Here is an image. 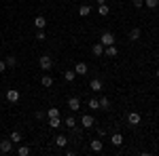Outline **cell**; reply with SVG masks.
Masks as SVG:
<instances>
[{
	"label": "cell",
	"instance_id": "obj_1",
	"mask_svg": "<svg viewBox=\"0 0 159 156\" xmlns=\"http://www.w3.org/2000/svg\"><path fill=\"white\" fill-rule=\"evenodd\" d=\"M38 63H40V70H45V72H49L51 68H53V59H51V55H40Z\"/></svg>",
	"mask_w": 159,
	"mask_h": 156
},
{
	"label": "cell",
	"instance_id": "obj_2",
	"mask_svg": "<svg viewBox=\"0 0 159 156\" xmlns=\"http://www.w3.org/2000/svg\"><path fill=\"white\" fill-rule=\"evenodd\" d=\"M19 99H21V93H19L17 89H9V91H7V101H9V103H17Z\"/></svg>",
	"mask_w": 159,
	"mask_h": 156
},
{
	"label": "cell",
	"instance_id": "obj_3",
	"mask_svg": "<svg viewBox=\"0 0 159 156\" xmlns=\"http://www.w3.org/2000/svg\"><path fill=\"white\" fill-rule=\"evenodd\" d=\"M100 42H102L104 47H110V44H115V36H112V32H102V36H100Z\"/></svg>",
	"mask_w": 159,
	"mask_h": 156
},
{
	"label": "cell",
	"instance_id": "obj_4",
	"mask_svg": "<svg viewBox=\"0 0 159 156\" xmlns=\"http://www.w3.org/2000/svg\"><path fill=\"white\" fill-rule=\"evenodd\" d=\"M13 150V141L11 139H0V154H9Z\"/></svg>",
	"mask_w": 159,
	"mask_h": 156
},
{
	"label": "cell",
	"instance_id": "obj_5",
	"mask_svg": "<svg viewBox=\"0 0 159 156\" xmlns=\"http://www.w3.org/2000/svg\"><path fill=\"white\" fill-rule=\"evenodd\" d=\"M140 120H142V116H140L138 112H129V114H127V122H129L132 127H136V124H140Z\"/></svg>",
	"mask_w": 159,
	"mask_h": 156
},
{
	"label": "cell",
	"instance_id": "obj_6",
	"mask_svg": "<svg viewBox=\"0 0 159 156\" xmlns=\"http://www.w3.org/2000/svg\"><path fill=\"white\" fill-rule=\"evenodd\" d=\"M89 148H91L93 152H102V148H104V144H102V137L91 139V141H89Z\"/></svg>",
	"mask_w": 159,
	"mask_h": 156
},
{
	"label": "cell",
	"instance_id": "obj_7",
	"mask_svg": "<svg viewBox=\"0 0 159 156\" xmlns=\"http://www.w3.org/2000/svg\"><path fill=\"white\" fill-rule=\"evenodd\" d=\"M87 70H89V68H87V63H85V61H79V63L74 65V72H76V76H85Z\"/></svg>",
	"mask_w": 159,
	"mask_h": 156
},
{
	"label": "cell",
	"instance_id": "obj_8",
	"mask_svg": "<svg viewBox=\"0 0 159 156\" xmlns=\"http://www.w3.org/2000/svg\"><path fill=\"white\" fill-rule=\"evenodd\" d=\"M68 108L76 112V110H81V99L79 97H68Z\"/></svg>",
	"mask_w": 159,
	"mask_h": 156
},
{
	"label": "cell",
	"instance_id": "obj_9",
	"mask_svg": "<svg viewBox=\"0 0 159 156\" xmlns=\"http://www.w3.org/2000/svg\"><path fill=\"white\" fill-rule=\"evenodd\" d=\"M93 122H96V120H93V116H91V114H83V118H81V124H83L85 129H91V127H93Z\"/></svg>",
	"mask_w": 159,
	"mask_h": 156
},
{
	"label": "cell",
	"instance_id": "obj_10",
	"mask_svg": "<svg viewBox=\"0 0 159 156\" xmlns=\"http://www.w3.org/2000/svg\"><path fill=\"white\" fill-rule=\"evenodd\" d=\"M34 27H36V30H45V27H47V19H45L43 15L34 17Z\"/></svg>",
	"mask_w": 159,
	"mask_h": 156
},
{
	"label": "cell",
	"instance_id": "obj_11",
	"mask_svg": "<svg viewBox=\"0 0 159 156\" xmlns=\"http://www.w3.org/2000/svg\"><path fill=\"white\" fill-rule=\"evenodd\" d=\"M104 55H106V57H117V55H119V48L115 47V44H110V47H104Z\"/></svg>",
	"mask_w": 159,
	"mask_h": 156
},
{
	"label": "cell",
	"instance_id": "obj_12",
	"mask_svg": "<svg viewBox=\"0 0 159 156\" xmlns=\"http://www.w3.org/2000/svg\"><path fill=\"white\" fill-rule=\"evenodd\" d=\"M91 53H93L96 57H102V55H104V44H102V42H96V44L91 47Z\"/></svg>",
	"mask_w": 159,
	"mask_h": 156
},
{
	"label": "cell",
	"instance_id": "obj_13",
	"mask_svg": "<svg viewBox=\"0 0 159 156\" xmlns=\"http://www.w3.org/2000/svg\"><path fill=\"white\" fill-rule=\"evenodd\" d=\"M89 89H91V91H96V93H100V91H102V80H100V78H91Z\"/></svg>",
	"mask_w": 159,
	"mask_h": 156
},
{
	"label": "cell",
	"instance_id": "obj_14",
	"mask_svg": "<svg viewBox=\"0 0 159 156\" xmlns=\"http://www.w3.org/2000/svg\"><path fill=\"white\" fill-rule=\"evenodd\" d=\"M53 82H55V80H53V76H51V74H45V76L40 78V84H43V86H47V89L53 86Z\"/></svg>",
	"mask_w": 159,
	"mask_h": 156
},
{
	"label": "cell",
	"instance_id": "obj_15",
	"mask_svg": "<svg viewBox=\"0 0 159 156\" xmlns=\"http://www.w3.org/2000/svg\"><path fill=\"white\" fill-rule=\"evenodd\" d=\"M55 145H57V148H66V145H68V137H66V135H57V137H55Z\"/></svg>",
	"mask_w": 159,
	"mask_h": 156
},
{
	"label": "cell",
	"instance_id": "obj_16",
	"mask_svg": "<svg viewBox=\"0 0 159 156\" xmlns=\"http://www.w3.org/2000/svg\"><path fill=\"white\" fill-rule=\"evenodd\" d=\"M98 101H100V110H110V99L106 95H102Z\"/></svg>",
	"mask_w": 159,
	"mask_h": 156
},
{
	"label": "cell",
	"instance_id": "obj_17",
	"mask_svg": "<svg viewBox=\"0 0 159 156\" xmlns=\"http://www.w3.org/2000/svg\"><path fill=\"white\" fill-rule=\"evenodd\" d=\"M108 13H110L108 4H98V15L100 17H108Z\"/></svg>",
	"mask_w": 159,
	"mask_h": 156
},
{
	"label": "cell",
	"instance_id": "obj_18",
	"mask_svg": "<svg viewBox=\"0 0 159 156\" xmlns=\"http://www.w3.org/2000/svg\"><path fill=\"white\" fill-rule=\"evenodd\" d=\"M49 127H51V129H60V127H61V118H60V116L49 118Z\"/></svg>",
	"mask_w": 159,
	"mask_h": 156
},
{
	"label": "cell",
	"instance_id": "obj_19",
	"mask_svg": "<svg viewBox=\"0 0 159 156\" xmlns=\"http://www.w3.org/2000/svg\"><path fill=\"white\" fill-rule=\"evenodd\" d=\"M110 144H112V145H121L123 144V135H121V133H115V135L110 137Z\"/></svg>",
	"mask_w": 159,
	"mask_h": 156
},
{
	"label": "cell",
	"instance_id": "obj_20",
	"mask_svg": "<svg viewBox=\"0 0 159 156\" xmlns=\"http://www.w3.org/2000/svg\"><path fill=\"white\" fill-rule=\"evenodd\" d=\"M74 78H76V72H74V70H66V72H64V80H66V82H72Z\"/></svg>",
	"mask_w": 159,
	"mask_h": 156
},
{
	"label": "cell",
	"instance_id": "obj_21",
	"mask_svg": "<svg viewBox=\"0 0 159 156\" xmlns=\"http://www.w3.org/2000/svg\"><path fill=\"white\" fill-rule=\"evenodd\" d=\"M89 13H91V6H89V4H81V6H79V15H81V17H87Z\"/></svg>",
	"mask_w": 159,
	"mask_h": 156
},
{
	"label": "cell",
	"instance_id": "obj_22",
	"mask_svg": "<svg viewBox=\"0 0 159 156\" xmlns=\"http://www.w3.org/2000/svg\"><path fill=\"white\" fill-rule=\"evenodd\" d=\"M140 34H142V32H140V27H134V30H129V40H140Z\"/></svg>",
	"mask_w": 159,
	"mask_h": 156
},
{
	"label": "cell",
	"instance_id": "obj_23",
	"mask_svg": "<svg viewBox=\"0 0 159 156\" xmlns=\"http://www.w3.org/2000/svg\"><path fill=\"white\" fill-rule=\"evenodd\" d=\"M9 139H11L13 144H19V141H21V133H19V131H13Z\"/></svg>",
	"mask_w": 159,
	"mask_h": 156
},
{
	"label": "cell",
	"instance_id": "obj_24",
	"mask_svg": "<svg viewBox=\"0 0 159 156\" xmlns=\"http://www.w3.org/2000/svg\"><path fill=\"white\" fill-rule=\"evenodd\" d=\"M144 6H147V9H153V11H155V9L159 6V0H144Z\"/></svg>",
	"mask_w": 159,
	"mask_h": 156
},
{
	"label": "cell",
	"instance_id": "obj_25",
	"mask_svg": "<svg viewBox=\"0 0 159 156\" xmlns=\"http://www.w3.org/2000/svg\"><path fill=\"white\" fill-rule=\"evenodd\" d=\"M87 106H89V108H91V110H100V101H98V99H96V97H91V99L87 101Z\"/></svg>",
	"mask_w": 159,
	"mask_h": 156
},
{
	"label": "cell",
	"instance_id": "obj_26",
	"mask_svg": "<svg viewBox=\"0 0 159 156\" xmlns=\"http://www.w3.org/2000/svg\"><path fill=\"white\" fill-rule=\"evenodd\" d=\"M4 61H7V68H15L17 65V57H13V55H9Z\"/></svg>",
	"mask_w": 159,
	"mask_h": 156
},
{
	"label": "cell",
	"instance_id": "obj_27",
	"mask_svg": "<svg viewBox=\"0 0 159 156\" xmlns=\"http://www.w3.org/2000/svg\"><path fill=\"white\" fill-rule=\"evenodd\" d=\"M64 124H66L68 129H72V127H76V120H74V116H68V118L64 120Z\"/></svg>",
	"mask_w": 159,
	"mask_h": 156
},
{
	"label": "cell",
	"instance_id": "obj_28",
	"mask_svg": "<svg viewBox=\"0 0 159 156\" xmlns=\"http://www.w3.org/2000/svg\"><path fill=\"white\" fill-rule=\"evenodd\" d=\"M17 154L19 156H28L30 154V148H28V145H19V148H17Z\"/></svg>",
	"mask_w": 159,
	"mask_h": 156
},
{
	"label": "cell",
	"instance_id": "obj_29",
	"mask_svg": "<svg viewBox=\"0 0 159 156\" xmlns=\"http://www.w3.org/2000/svg\"><path fill=\"white\" fill-rule=\"evenodd\" d=\"M47 116H49V118H53V116H60V110H57V108H49Z\"/></svg>",
	"mask_w": 159,
	"mask_h": 156
},
{
	"label": "cell",
	"instance_id": "obj_30",
	"mask_svg": "<svg viewBox=\"0 0 159 156\" xmlns=\"http://www.w3.org/2000/svg\"><path fill=\"white\" fill-rule=\"evenodd\" d=\"M96 133H98V137H102V139L106 137V129H104V127H98V129H96Z\"/></svg>",
	"mask_w": 159,
	"mask_h": 156
},
{
	"label": "cell",
	"instance_id": "obj_31",
	"mask_svg": "<svg viewBox=\"0 0 159 156\" xmlns=\"http://www.w3.org/2000/svg\"><path fill=\"white\" fill-rule=\"evenodd\" d=\"M36 40H45V30H38L36 32Z\"/></svg>",
	"mask_w": 159,
	"mask_h": 156
},
{
	"label": "cell",
	"instance_id": "obj_32",
	"mask_svg": "<svg viewBox=\"0 0 159 156\" xmlns=\"http://www.w3.org/2000/svg\"><path fill=\"white\" fill-rule=\"evenodd\" d=\"M134 6L136 9H142L144 6V0H134Z\"/></svg>",
	"mask_w": 159,
	"mask_h": 156
},
{
	"label": "cell",
	"instance_id": "obj_33",
	"mask_svg": "<svg viewBox=\"0 0 159 156\" xmlns=\"http://www.w3.org/2000/svg\"><path fill=\"white\" fill-rule=\"evenodd\" d=\"M2 72H7V61L4 59H0V74Z\"/></svg>",
	"mask_w": 159,
	"mask_h": 156
},
{
	"label": "cell",
	"instance_id": "obj_34",
	"mask_svg": "<svg viewBox=\"0 0 159 156\" xmlns=\"http://www.w3.org/2000/svg\"><path fill=\"white\" fill-rule=\"evenodd\" d=\"M34 116H36V120H43V118H45V112H40V110H38Z\"/></svg>",
	"mask_w": 159,
	"mask_h": 156
},
{
	"label": "cell",
	"instance_id": "obj_35",
	"mask_svg": "<svg viewBox=\"0 0 159 156\" xmlns=\"http://www.w3.org/2000/svg\"><path fill=\"white\" fill-rule=\"evenodd\" d=\"M98 4H106V0H98Z\"/></svg>",
	"mask_w": 159,
	"mask_h": 156
},
{
	"label": "cell",
	"instance_id": "obj_36",
	"mask_svg": "<svg viewBox=\"0 0 159 156\" xmlns=\"http://www.w3.org/2000/svg\"><path fill=\"white\" fill-rule=\"evenodd\" d=\"M155 76H157V78H159V68H157V70H155Z\"/></svg>",
	"mask_w": 159,
	"mask_h": 156
}]
</instances>
